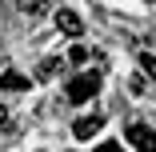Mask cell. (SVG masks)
Masks as SVG:
<instances>
[{
  "instance_id": "6da1fadb",
  "label": "cell",
  "mask_w": 156,
  "mask_h": 152,
  "mask_svg": "<svg viewBox=\"0 0 156 152\" xmlns=\"http://www.w3.org/2000/svg\"><path fill=\"white\" fill-rule=\"evenodd\" d=\"M64 92H68V100H72V104L92 100V96L100 92V72H76V76L68 80V88H64Z\"/></svg>"
},
{
  "instance_id": "7a4b0ae2",
  "label": "cell",
  "mask_w": 156,
  "mask_h": 152,
  "mask_svg": "<svg viewBox=\"0 0 156 152\" xmlns=\"http://www.w3.org/2000/svg\"><path fill=\"white\" fill-rule=\"evenodd\" d=\"M128 140L136 152H156V132L148 124H128Z\"/></svg>"
},
{
  "instance_id": "3957f363",
  "label": "cell",
  "mask_w": 156,
  "mask_h": 152,
  "mask_svg": "<svg viewBox=\"0 0 156 152\" xmlns=\"http://www.w3.org/2000/svg\"><path fill=\"white\" fill-rule=\"evenodd\" d=\"M56 28L64 36H80L84 32V20H80V12H72V8H56Z\"/></svg>"
},
{
  "instance_id": "277c9868",
  "label": "cell",
  "mask_w": 156,
  "mask_h": 152,
  "mask_svg": "<svg viewBox=\"0 0 156 152\" xmlns=\"http://www.w3.org/2000/svg\"><path fill=\"white\" fill-rule=\"evenodd\" d=\"M100 128H104V116H80L76 124H72V136L76 140H88V136H96Z\"/></svg>"
},
{
  "instance_id": "5b68a950",
  "label": "cell",
  "mask_w": 156,
  "mask_h": 152,
  "mask_svg": "<svg viewBox=\"0 0 156 152\" xmlns=\"http://www.w3.org/2000/svg\"><path fill=\"white\" fill-rule=\"evenodd\" d=\"M0 88H8V92H24V88H28V76H20L16 68H4V72H0Z\"/></svg>"
},
{
  "instance_id": "8992f818",
  "label": "cell",
  "mask_w": 156,
  "mask_h": 152,
  "mask_svg": "<svg viewBox=\"0 0 156 152\" xmlns=\"http://www.w3.org/2000/svg\"><path fill=\"white\" fill-rule=\"evenodd\" d=\"M16 8H20V12H28V16H44V12H48L44 0H16Z\"/></svg>"
},
{
  "instance_id": "52a82bcc",
  "label": "cell",
  "mask_w": 156,
  "mask_h": 152,
  "mask_svg": "<svg viewBox=\"0 0 156 152\" xmlns=\"http://www.w3.org/2000/svg\"><path fill=\"white\" fill-rule=\"evenodd\" d=\"M60 72V60H40V64H36V80H52Z\"/></svg>"
},
{
  "instance_id": "ba28073f",
  "label": "cell",
  "mask_w": 156,
  "mask_h": 152,
  "mask_svg": "<svg viewBox=\"0 0 156 152\" xmlns=\"http://www.w3.org/2000/svg\"><path fill=\"white\" fill-rule=\"evenodd\" d=\"M140 72H144L148 80H156V56H152V52H140Z\"/></svg>"
},
{
  "instance_id": "9c48e42d",
  "label": "cell",
  "mask_w": 156,
  "mask_h": 152,
  "mask_svg": "<svg viewBox=\"0 0 156 152\" xmlns=\"http://www.w3.org/2000/svg\"><path fill=\"white\" fill-rule=\"evenodd\" d=\"M68 60H72V64H84V60H88V44H72Z\"/></svg>"
},
{
  "instance_id": "30bf717a",
  "label": "cell",
  "mask_w": 156,
  "mask_h": 152,
  "mask_svg": "<svg viewBox=\"0 0 156 152\" xmlns=\"http://www.w3.org/2000/svg\"><path fill=\"white\" fill-rule=\"evenodd\" d=\"M92 152H124V148H120V144H112V140H104V144H96Z\"/></svg>"
},
{
  "instance_id": "8fae6325",
  "label": "cell",
  "mask_w": 156,
  "mask_h": 152,
  "mask_svg": "<svg viewBox=\"0 0 156 152\" xmlns=\"http://www.w3.org/2000/svg\"><path fill=\"white\" fill-rule=\"evenodd\" d=\"M0 124H8V108L4 104H0Z\"/></svg>"
}]
</instances>
